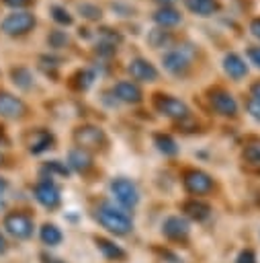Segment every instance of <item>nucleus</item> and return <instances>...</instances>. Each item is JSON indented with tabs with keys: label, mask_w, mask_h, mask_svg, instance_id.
I'll return each instance as SVG.
<instances>
[{
	"label": "nucleus",
	"mask_w": 260,
	"mask_h": 263,
	"mask_svg": "<svg viewBox=\"0 0 260 263\" xmlns=\"http://www.w3.org/2000/svg\"><path fill=\"white\" fill-rule=\"evenodd\" d=\"M113 95L119 99V101H125V103H137L141 99V90L137 84L129 82V80H121L113 86Z\"/></svg>",
	"instance_id": "2eb2a0df"
},
{
	"label": "nucleus",
	"mask_w": 260,
	"mask_h": 263,
	"mask_svg": "<svg viewBox=\"0 0 260 263\" xmlns=\"http://www.w3.org/2000/svg\"><path fill=\"white\" fill-rule=\"evenodd\" d=\"M51 16H53L57 23H61V25H70V23H72V16H70L68 10L61 8V6H51Z\"/></svg>",
	"instance_id": "cd10ccee"
},
{
	"label": "nucleus",
	"mask_w": 260,
	"mask_h": 263,
	"mask_svg": "<svg viewBox=\"0 0 260 263\" xmlns=\"http://www.w3.org/2000/svg\"><path fill=\"white\" fill-rule=\"evenodd\" d=\"M160 4H164V6H168V4H172V2H176V0H158Z\"/></svg>",
	"instance_id": "58836bf2"
},
{
	"label": "nucleus",
	"mask_w": 260,
	"mask_h": 263,
	"mask_svg": "<svg viewBox=\"0 0 260 263\" xmlns=\"http://www.w3.org/2000/svg\"><path fill=\"white\" fill-rule=\"evenodd\" d=\"M237 263H256V257L252 251H242L237 255Z\"/></svg>",
	"instance_id": "473e14b6"
},
{
	"label": "nucleus",
	"mask_w": 260,
	"mask_h": 263,
	"mask_svg": "<svg viewBox=\"0 0 260 263\" xmlns=\"http://www.w3.org/2000/svg\"><path fill=\"white\" fill-rule=\"evenodd\" d=\"M4 193H6V181L0 177V208H2V203H4Z\"/></svg>",
	"instance_id": "e433bc0d"
},
{
	"label": "nucleus",
	"mask_w": 260,
	"mask_h": 263,
	"mask_svg": "<svg viewBox=\"0 0 260 263\" xmlns=\"http://www.w3.org/2000/svg\"><path fill=\"white\" fill-rule=\"evenodd\" d=\"M76 142L80 144V148H98L104 142V134L102 129L94 127V125H84L76 132Z\"/></svg>",
	"instance_id": "1a4fd4ad"
},
{
	"label": "nucleus",
	"mask_w": 260,
	"mask_h": 263,
	"mask_svg": "<svg viewBox=\"0 0 260 263\" xmlns=\"http://www.w3.org/2000/svg\"><path fill=\"white\" fill-rule=\"evenodd\" d=\"M188 62H190V55L180 47V49H172V51H166L164 58H162V64L166 68V72L174 74V76H180L184 74V70L188 68Z\"/></svg>",
	"instance_id": "6e6552de"
},
{
	"label": "nucleus",
	"mask_w": 260,
	"mask_h": 263,
	"mask_svg": "<svg viewBox=\"0 0 260 263\" xmlns=\"http://www.w3.org/2000/svg\"><path fill=\"white\" fill-rule=\"evenodd\" d=\"M250 31H252V35H256V37L260 39V18H256V21L250 25Z\"/></svg>",
	"instance_id": "f704fd0d"
},
{
	"label": "nucleus",
	"mask_w": 260,
	"mask_h": 263,
	"mask_svg": "<svg viewBox=\"0 0 260 263\" xmlns=\"http://www.w3.org/2000/svg\"><path fill=\"white\" fill-rule=\"evenodd\" d=\"M4 4H8V6H12V8H20V6H27L31 0H2Z\"/></svg>",
	"instance_id": "72a5a7b5"
},
{
	"label": "nucleus",
	"mask_w": 260,
	"mask_h": 263,
	"mask_svg": "<svg viewBox=\"0 0 260 263\" xmlns=\"http://www.w3.org/2000/svg\"><path fill=\"white\" fill-rule=\"evenodd\" d=\"M170 41V35L166 33V31H162V29H156V31H151V35H149V43L154 45V47H162L164 43H168Z\"/></svg>",
	"instance_id": "bb28decb"
},
{
	"label": "nucleus",
	"mask_w": 260,
	"mask_h": 263,
	"mask_svg": "<svg viewBox=\"0 0 260 263\" xmlns=\"http://www.w3.org/2000/svg\"><path fill=\"white\" fill-rule=\"evenodd\" d=\"M78 8H80V12H84L86 18H98L100 16V8H96L94 4H80Z\"/></svg>",
	"instance_id": "c85d7f7f"
},
{
	"label": "nucleus",
	"mask_w": 260,
	"mask_h": 263,
	"mask_svg": "<svg viewBox=\"0 0 260 263\" xmlns=\"http://www.w3.org/2000/svg\"><path fill=\"white\" fill-rule=\"evenodd\" d=\"M0 27H2V31L6 35H25L35 27V16L31 12H27V10L12 12L2 21Z\"/></svg>",
	"instance_id": "20e7f679"
},
{
	"label": "nucleus",
	"mask_w": 260,
	"mask_h": 263,
	"mask_svg": "<svg viewBox=\"0 0 260 263\" xmlns=\"http://www.w3.org/2000/svg\"><path fill=\"white\" fill-rule=\"evenodd\" d=\"M248 113H250L256 121H260V103H256L254 99H250V101H248Z\"/></svg>",
	"instance_id": "7c9ffc66"
},
{
	"label": "nucleus",
	"mask_w": 260,
	"mask_h": 263,
	"mask_svg": "<svg viewBox=\"0 0 260 263\" xmlns=\"http://www.w3.org/2000/svg\"><path fill=\"white\" fill-rule=\"evenodd\" d=\"M156 146H158L160 152H164V154H168V156H172V154L178 152L176 142H174L170 136H166V134H158V136H156Z\"/></svg>",
	"instance_id": "4be33fe9"
},
{
	"label": "nucleus",
	"mask_w": 260,
	"mask_h": 263,
	"mask_svg": "<svg viewBox=\"0 0 260 263\" xmlns=\"http://www.w3.org/2000/svg\"><path fill=\"white\" fill-rule=\"evenodd\" d=\"M0 160H2V156H0Z\"/></svg>",
	"instance_id": "a19ab883"
},
{
	"label": "nucleus",
	"mask_w": 260,
	"mask_h": 263,
	"mask_svg": "<svg viewBox=\"0 0 260 263\" xmlns=\"http://www.w3.org/2000/svg\"><path fill=\"white\" fill-rule=\"evenodd\" d=\"M111 193L127 210L135 208L137 201H139V191H137L135 183L131 179H125V177H117V179L111 181Z\"/></svg>",
	"instance_id": "f03ea898"
},
{
	"label": "nucleus",
	"mask_w": 260,
	"mask_h": 263,
	"mask_svg": "<svg viewBox=\"0 0 260 263\" xmlns=\"http://www.w3.org/2000/svg\"><path fill=\"white\" fill-rule=\"evenodd\" d=\"M96 220H98L109 232H113V234H127V232L131 230V226H133L131 218H129L123 210L115 208V205L109 203V201H104V203H100V205L96 208Z\"/></svg>",
	"instance_id": "f257e3e1"
},
{
	"label": "nucleus",
	"mask_w": 260,
	"mask_h": 263,
	"mask_svg": "<svg viewBox=\"0 0 260 263\" xmlns=\"http://www.w3.org/2000/svg\"><path fill=\"white\" fill-rule=\"evenodd\" d=\"M184 187L192 195H205L213 189V179L203 171H188L184 175Z\"/></svg>",
	"instance_id": "423d86ee"
},
{
	"label": "nucleus",
	"mask_w": 260,
	"mask_h": 263,
	"mask_svg": "<svg viewBox=\"0 0 260 263\" xmlns=\"http://www.w3.org/2000/svg\"><path fill=\"white\" fill-rule=\"evenodd\" d=\"M68 162H70V166L76 168V171H86V168H90L92 158H90V154H88L84 148L78 146V148L70 150V154H68Z\"/></svg>",
	"instance_id": "6ab92c4d"
},
{
	"label": "nucleus",
	"mask_w": 260,
	"mask_h": 263,
	"mask_svg": "<svg viewBox=\"0 0 260 263\" xmlns=\"http://www.w3.org/2000/svg\"><path fill=\"white\" fill-rule=\"evenodd\" d=\"M182 210H184V214L188 216V218H192V220H207L209 218V214H211V208L205 203V201H199V199H190V201H186L184 205H182Z\"/></svg>",
	"instance_id": "f3484780"
},
{
	"label": "nucleus",
	"mask_w": 260,
	"mask_h": 263,
	"mask_svg": "<svg viewBox=\"0 0 260 263\" xmlns=\"http://www.w3.org/2000/svg\"><path fill=\"white\" fill-rule=\"evenodd\" d=\"M6 251V240H4V236L0 234V253H4Z\"/></svg>",
	"instance_id": "4c0bfd02"
},
{
	"label": "nucleus",
	"mask_w": 260,
	"mask_h": 263,
	"mask_svg": "<svg viewBox=\"0 0 260 263\" xmlns=\"http://www.w3.org/2000/svg\"><path fill=\"white\" fill-rule=\"evenodd\" d=\"M223 70H225V74H227L229 78L240 80V78H244V76L248 74V64L244 62L242 55H237V53H227V55L223 58Z\"/></svg>",
	"instance_id": "4468645a"
},
{
	"label": "nucleus",
	"mask_w": 260,
	"mask_h": 263,
	"mask_svg": "<svg viewBox=\"0 0 260 263\" xmlns=\"http://www.w3.org/2000/svg\"><path fill=\"white\" fill-rule=\"evenodd\" d=\"M53 144V136L47 132V129H37L31 134V140H29V150L33 154H41L43 150L51 148Z\"/></svg>",
	"instance_id": "dca6fc26"
},
{
	"label": "nucleus",
	"mask_w": 260,
	"mask_h": 263,
	"mask_svg": "<svg viewBox=\"0 0 260 263\" xmlns=\"http://www.w3.org/2000/svg\"><path fill=\"white\" fill-rule=\"evenodd\" d=\"M162 230H164V234H166L168 238H172V240H184V238L188 236V224H186V220H182L180 216H170V218H166Z\"/></svg>",
	"instance_id": "ddd939ff"
},
{
	"label": "nucleus",
	"mask_w": 260,
	"mask_h": 263,
	"mask_svg": "<svg viewBox=\"0 0 260 263\" xmlns=\"http://www.w3.org/2000/svg\"><path fill=\"white\" fill-rule=\"evenodd\" d=\"M25 111H27V107H25V103H23L18 97L8 95V92H0V115H2V117L16 119V117H20Z\"/></svg>",
	"instance_id": "9d476101"
},
{
	"label": "nucleus",
	"mask_w": 260,
	"mask_h": 263,
	"mask_svg": "<svg viewBox=\"0 0 260 263\" xmlns=\"http://www.w3.org/2000/svg\"><path fill=\"white\" fill-rule=\"evenodd\" d=\"M39 236H41V240H43L45 245H49V247L61 242V230H59L55 224H43Z\"/></svg>",
	"instance_id": "aec40b11"
},
{
	"label": "nucleus",
	"mask_w": 260,
	"mask_h": 263,
	"mask_svg": "<svg viewBox=\"0 0 260 263\" xmlns=\"http://www.w3.org/2000/svg\"><path fill=\"white\" fill-rule=\"evenodd\" d=\"M45 263H63V261H59V259H49V261H45Z\"/></svg>",
	"instance_id": "ea45409f"
},
{
	"label": "nucleus",
	"mask_w": 260,
	"mask_h": 263,
	"mask_svg": "<svg viewBox=\"0 0 260 263\" xmlns=\"http://www.w3.org/2000/svg\"><path fill=\"white\" fill-rule=\"evenodd\" d=\"M186 6L197 12V14H211L215 10V2L213 0H186Z\"/></svg>",
	"instance_id": "5701e85b"
},
{
	"label": "nucleus",
	"mask_w": 260,
	"mask_h": 263,
	"mask_svg": "<svg viewBox=\"0 0 260 263\" xmlns=\"http://www.w3.org/2000/svg\"><path fill=\"white\" fill-rule=\"evenodd\" d=\"M49 41H51V45L53 47H61L63 43H68V37L63 35V33H59V31H55L51 37H49Z\"/></svg>",
	"instance_id": "c756f323"
},
{
	"label": "nucleus",
	"mask_w": 260,
	"mask_h": 263,
	"mask_svg": "<svg viewBox=\"0 0 260 263\" xmlns=\"http://www.w3.org/2000/svg\"><path fill=\"white\" fill-rule=\"evenodd\" d=\"M12 80L16 86L20 88H31L33 86V74L27 70V68H16L12 70Z\"/></svg>",
	"instance_id": "b1692460"
},
{
	"label": "nucleus",
	"mask_w": 260,
	"mask_h": 263,
	"mask_svg": "<svg viewBox=\"0 0 260 263\" xmlns=\"http://www.w3.org/2000/svg\"><path fill=\"white\" fill-rule=\"evenodd\" d=\"M211 105H213V109H215L217 113H221V115H235V113H237V103H235V99H233L229 92H225V90H215V92H211Z\"/></svg>",
	"instance_id": "f8f14e48"
},
{
	"label": "nucleus",
	"mask_w": 260,
	"mask_h": 263,
	"mask_svg": "<svg viewBox=\"0 0 260 263\" xmlns=\"http://www.w3.org/2000/svg\"><path fill=\"white\" fill-rule=\"evenodd\" d=\"M156 21H158L162 27H172V25H178V23H180V14H178L174 8L164 6V8H160V10L156 12Z\"/></svg>",
	"instance_id": "412c9836"
},
{
	"label": "nucleus",
	"mask_w": 260,
	"mask_h": 263,
	"mask_svg": "<svg viewBox=\"0 0 260 263\" xmlns=\"http://www.w3.org/2000/svg\"><path fill=\"white\" fill-rule=\"evenodd\" d=\"M4 228L10 236L25 240L33 234V220L23 212H10L4 216Z\"/></svg>",
	"instance_id": "7ed1b4c3"
},
{
	"label": "nucleus",
	"mask_w": 260,
	"mask_h": 263,
	"mask_svg": "<svg viewBox=\"0 0 260 263\" xmlns=\"http://www.w3.org/2000/svg\"><path fill=\"white\" fill-rule=\"evenodd\" d=\"M96 247H98V251H100L106 259H111V261H121V259H125V251H123L119 245H115L113 240H109V238L98 236V238H96Z\"/></svg>",
	"instance_id": "a211bd4d"
},
{
	"label": "nucleus",
	"mask_w": 260,
	"mask_h": 263,
	"mask_svg": "<svg viewBox=\"0 0 260 263\" xmlns=\"http://www.w3.org/2000/svg\"><path fill=\"white\" fill-rule=\"evenodd\" d=\"M129 72L135 80H141V82H154L158 78V70L143 58H135L129 62Z\"/></svg>",
	"instance_id": "9b49d317"
},
{
	"label": "nucleus",
	"mask_w": 260,
	"mask_h": 263,
	"mask_svg": "<svg viewBox=\"0 0 260 263\" xmlns=\"http://www.w3.org/2000/svg\"><path fill=\"white\" fill-rule=\"evenodd\" d=\"M35 199H37L41 205L53 210V208L59 205L61 195H59V189H57V185H55L53 181H41V183L35 185Z\"/></svg>",
	"instance_id": "0eeeda50"
},
{
	"label": "nucleus",
	"mask_w": 260,
	"mask_h": 263,
	"mask_svg": "<svg viewBox=\"0 0 260 263\" xmlns=\"http://www.w3.org/2000/svg\"><path fill=\"white\" fill-rule=\"evenodd\" d=\"M252 99H254L256 103H260V82L252 86Z\"/></svg>",
	"instance_id": "c9c22d12"
},
{
	"label": "nucleus",
	"mask_w": 260,
	"mask_h": 263,
	"mask_svg": "<svg viewBox=\"0 0 260 263\" xmlns=\"http://www.w3.org/2000/svg\"><path fill=\"white\" fill-rule=\"evenodd\" d=\"M244 160L252 166H260V142H252L244 148Z\"/></svg>",
	"instance_id": "393cba45"
},
{
	"label": "nucleus",
	"mask_w": 260,
	"mask_h": 263,
	"mask_svg": "<svg viewBox=\"0 0 260 263\" xmlns=\"http://www.w3.org/2000/svg\"><path fill=\"white\" fill-rule=\"evenodd\" d=\"M248 60H250L256 68H260V47H252V49H248Z\"/></svg>",
	"instance_id": "2f4dec72"
},
{
	"label": "nucleus",
	"mask_w": 260,
	"mask_h": 263,
	"mask_svg": "<svg viewBox=\"0 0 260 263\" xmlns=\"http://www.w3.org/2000/svg\"><path fill=\"white\" fill-rule=\"evenodd\" d=\"M43 173H49V177H51V175H61V177H66L70 171H68V166H66L63 162H59V160H49V162L43 166Z\"/></svg>",
	"instance_id": "a878e982"
},
{
	"label": "nucleus",
	"mask_w": 260,
	"mask_h": 263,
	"mask_svg": "<svg viewBox=\"0 0 260 263\" xmlns=\"http://www.w3.org/2000/svg\"><path fill=\"white\" fill-rule=\"evenodd\" d=\"M156 109L166 115V117H174V119H182L188 115V107L184 101L176 99V97H170V95H158L156 99Z\"/></svg>",
	"instance_id": "39448f33"
}]
</instances>
